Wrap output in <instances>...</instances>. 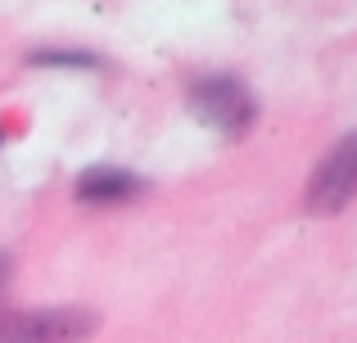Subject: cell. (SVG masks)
Wrapping results in <instances>:
<instances>
[{
    "instance_id": "obj_1",
    "label": "cell",
    "mask_w": 357,
    "mask_h": 343,
    "mask_svg": "<svg viewBox=\"0 0 357 343\" xmlns=\"http://www.w3.org/2000/svg\"><path fill=\"white\" fill-rule=\"evenodd\" d=\"M96 326L86 308H27L0 317V343H86Z\"/></svg>"
},
{
    "instance_id": "obj_2",
    "label": "cell",
    "mask_w": 357,
    "mask_h": 343,
    "mask_svg": "<svg viewBox=\"0 0 357 343\" xmlns=\"http://www.w3.org/2000/svg\"><path fill=\"white\" fill-rule=\"evenodd\" d=\"M190 113L199 122L218 127L222 136H244L258 118V99L240 77H199L190 86Z\"/></svg>"
},
{
    "instance_id": "obj_3",
    "label": "cell",
    "mask_w": 357,
    "mask_h": 343,
    "mask_svg": "<svg viewBox=\"0 0 357 343\" xmlns=\"http://www.w3.org/2000/svg\"><path fill=\"white\" fill-rule=\"evenodd\" d=\"M353 199H357V131L344 136L326 154L321 168L312 172V181H307V208L317 217H331V212H340Z\"/></svg>"
},
{
    "instance_id": "obj_4",
    "label": "cell",
    "mask_w": 357,
    "mask_h": 343,
    "mask_svg": "<svg viewBox=\"0 0 357 343\" xmlns=\"http://www.w3.org/2000/svg\"><path fill=\"white\" fill-rule=\"evenodd\" d=\"M73 190H77L82 203H114V199H131L140 190V181L122 168H86Z\"/></svg>"
},
{
    "instance_id": "obj_5",
    "label": "cell",
    "mask_w": 357,
    "mask_h": 343,
    "mask_svg": "<svg viewBox=\"0 0 357 343\" xmlns=\"http://www.w3.org/2000/svg\"><path fill=\"white\" fill-rule=\"evenodd\" d=\"M32 63H54V68H100V54H91V50H32Z\"/></svg>"
},
{
    "instance_id": "obj_6",
    "label": "cell",
    "mask_w": 357,
    "mask_h": 343,
    "mask_svg": "<svg viewBox=\"0 0 357 343\" xmlns=\"http://www.w3.org/2000/svg\"><path fill=\"white\" fill-rule=\"evenodd\" d=\"M0 276H5V262H0Z\"/></svg>"
}]
</instances>
